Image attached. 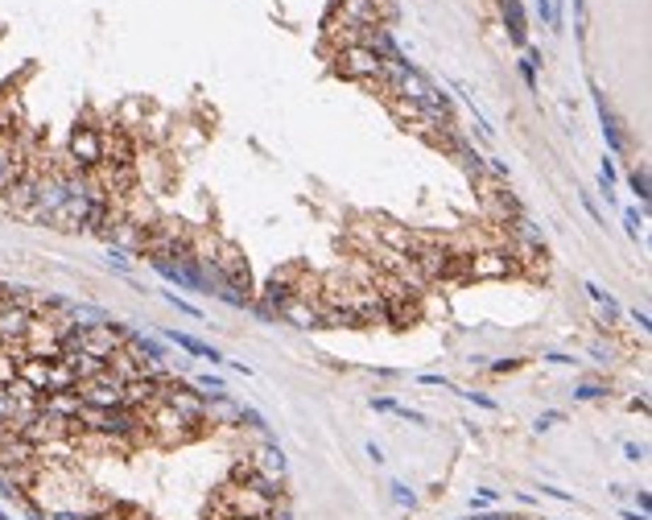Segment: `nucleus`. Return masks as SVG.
<instances>
[{
	"instance_id": "nucleus-1",
	"label": "nucleus",
	"mask_w": 652,
	"mask_h": 520,
	"mask_svg": "<svg viewBox=\"0 0 652 520\" xmlns=\"http://www.w3.org/2000/svg\"><path fill=\"white\" fill-rule=\"evenodd\" d=\"M145 429H149V442H157V446H186V442H194V438H202V434L211 429V422L190 426L182 413H173L166 401H157L145 413Z\"/></svg>"
},
{
	"instance_id": "nucleus-2",
	"label": "nucleus",
	"mask_w": 652,
	"mask_h": 520,
	"mask_svg": "<svg viewBox=\"0 0 652 520\" xmlns=\"http://www.w3.org/2000/svg\"><path fill=\"white\" fill-rule=\"evenodd\" d=\"M67 162L83 174H96L99 162H103V128L96 124H74L71 128V141H67Z\"/></svg>"
},
{
	"instance_id": "nucleus-3",
	"label": "nucleus",
	"mask_w": 652,
	"mask_h": 520,
	"mask_svg": "<svg viewBox=\"0 0 652 520\" xmlns=\"http://www.w3.org/2000/svg\"><path fill=\"white\" fill-rule=\"evenodd\" d=\"M335 74L351 79V83H363V87H376L380 83V58L367 46H343L335 50Z\"/></svg>"
},
{
	"instance_id": "nucleus-4",
	"label": "nucleus",
	"mask_w": 652,
	"mask_h": 520,
	"mask_svg": "<svg viewBox=\"0 0 652 520\" xmlns=\"http://www.w3.org/2000/svg\"><path fill=\"white\" fill-rule=\"evenodd\" d=\"M161 401L173 413H182L190 426H202L207 422V392H198V388L182 384V380H161Z\"/></svg>"
},
{
	"instance_id": "nucleus-5",
	"label": "nucleus",
	"mask_w": 652,
	"mask_h": 520,
	"mask_svg": "<svg viewBox=\"0 0 652 520\" xmlns=\"http://www.w3.org/2000/svg\"><path fill=\"white\" fill-rule=\"evenodd\" d=\"M74 392L83 397V405H91V409H120L124 405V380L112 376V372L103 368V372H96L91 380H79Z\"/></svg>"
},
{
	"instance_id": "nucleus-6",
	"label": "nucleus",
	"mask_w": 652,
	"mask_h": 520,
	"mask_svg": "<svg viewBox=\"0 0 652 520\" xmlns=\"http://www.w3.org/2000/svg\"><path fill=\"white\" fill-rule=\"evenodd\" d=\"M215 269H219V277H223L227 289H236V293L248 298V289H252V273H248V260H244V252L236 248V244H223V239H219Z\"/></svg>"
},
{
	"instance_id": "nucleus-7",
	"label": "nucleus",
	"mask_w": 652,
	"mask_h": 520,
	"mask_svg": "<svg viewBox=\"0 0 652 520\" xmlns=\"http://www.w3.org/2000/svg\"><path fill=\"white\" fill-rule=\"evenodd\" d=\"M33 322L29 306H0V347H21Z\"/></svg>"
},
{
	"instance_id": "nucleus-8",
	"label": "nucleus",
	"mask_w": 652,
	"mask_h": 520,
	"mask_svg": "<svg viewBox=\"0 0 652 520\" xmlns=\"http://www.w3.org/2000/svg\"><path fill=\"white\" fill-rule=\"evenodd\" d=\"M516 273V264L508 256L504 248H484V252H475L471 256V277L475 281H491V277H512Z\"/></svg>"
},
{
	"instance_id": "nucleus-9",
	"label": "nucleus",
	"mask_w": 652,
	"mask_h": 520,
	"mask_svg": "<svg viewBox=\"0 0 652 520\" xmlns=\"http://www.w3.org/2000/svg\"><path fill=\"white\" fill-rule=\"evenodd\" d=\"M157 401H161V380H153V376L124 380V409H137V413H149V409H153Z\"/></svg>"
},
{
	"instance_id": "nucleus-10",
	"label": "nucleus",
	"mask_w": 652,
	"mask_h": 520,
	"mask_svg": "<svg viewBox=\"0 0 652 520\" xmlns=\"http://www.w3.org/2000/svg\"><path fill=\"white\" fill-rule=\"evenodd\" d=\"M297 273L302 269H277L273 277L265 281V306L277 314V310L285 306V302H293V285H297Z\"/></svg>"
},
{
	"instance_id": "nucleus-11",
	"label": "nucleus",
	"mask_w": 652,
	"mask_h": 520,
	"mask_svg": "<svg viewBox=\"0 0 652 520\" xmlns=\"http://www.w3.org/2000/svg\"><path fill=\"white\" fill-rule=\"evenodd\" d=\"M38 409H42L46 417H58V422H74L79 409H83V397H79L74 388H71V392H42Z\"/></svg>"
},
{
	"instance_id": "nucleus-12",
	"label": "nucleus",
	"mask_w": 652,
	"mask_h": 520,
	"mask_svg": "<svg viewBox=\"0 0 652 520\" xmlns=\"http://www.w3.org/2000/svg\"><path fill=\"white\" fill-rule=\"evenodd\" d=\"M277 314H281L285 322H293V327H302V331H322V306H318V302L293 298V302H285Z\"/></svg>"
},
{
	"instance_id": "nucleus-13",
	"label": "nucleus",
	"mask_w": 652,
	"mask_h": 520,
	"mask_svg": "<svg viewBox=\"0 0 652 520\" xmlns=\"http://www.w3.org/2000/svg\"><path fill=\"white\" fill-rule=\"evenodd\" d=\"M248 463H252L261 475H277V479H285V450L277 446V442H261L256 450H248Z\"/></svg>"
},
{
	"instance_id": "nucleus-14",
	"label": "nucleus",
	"mask_w": 652,
	"mask_h": 520,
	"mask_svg": "<svg viewBox=\"0 0 652 520\" xmlns=\"http://www.w3.org/2000/svg\"><path fill=\"white\" fill-rule=\"evenodd\" d=\"M500 13H504V25H508V38L512 46H529V21H525V4L520 0H500Z\"/></svg>"
},
{
	"instance_id": "nucleus-15",
	"label": "nucleus",
	"mask_w": 652,
	"mask_h": 520,
	"mask_svg": "<svg viewBox=\"0 0 652 520\" xmlns=\"http://www.w3.org/2000/svg\"><path fill=\"white\" fill-rule=\"evenodd\" d=\"M17 380H21L25 388H33V392L42 397V392H46V384H50V359H33V355H25L21 368H17Z\"/></svg>"
},
{
	"instance_id": "nucleus-16",
	"label": "nucleus",
	"mask_w": 652,
	"mask_h": 520,
	"mask_svg": "<svg viewBox=\"0 0 652 520\" xmlns=\"http://www.w3.org/2000/svg\"><path fill=\"white\" fill-rule=\"evenodd\" d=\"M166 339L169 343H178L182 351H190V355H198V359H211V363H223V355L211 347V343H202V339H194V334H182V331H166Z\"/></svg>"
},
{
	"instance_id": "nucleus-17",
	"label": "nucleus",
	"mask_w": 652,
	"mask_h": 520,
	"mask_svg": "<svg viewBox=\"0 0 652 520\" xmlns=\"http://www.w3.org/2000/svg\"><path fill=\"white\" fill-rule=\"evenodd\" d=\"M74 384H79L74 368H71V363H62V359H54V363H50V384H46V392H71Z\"/></svg>"
},
{
	"instance_id": "nucleus-18",
	"label": "nucleus",
	"mask_w": 652,
	"mask_h": 520,
	"mask_svg": "<svg viewBox=\"0 0 652 520\" xmlns=\"http://www.w3.org/2000/svg\"><path fill=\"white\" fill-rule=\"evenodd\" d=\"M21 359H25L21 347H0V388L17 380V368H21Z\"/></svg>"
},
{
	"instance_id": "nucleus-19",
	"label": "nucleus",
	"mask_w": 652,
	"mask_h": 520,
	"mask_svg": "<svg viewBox=\"0 0 652 520\" xmlns=\"http://www.w3.org/2000/svg\"><path fill=\"white\" fill-rule=\"evenodd\" d=\"M631 190L640 194V203H648V190H652V182H648V169L640 166V169H631Z\"/></svg>"
},
{
	"instance_id": "nucleus-20",
	"label": "nucleus",
	"mask_w": 652,
	"mask_h": 520,
	"mask_svg": "<svg viewBox=\"0 0 652 520\" xmlns=\"http://www.w3.org/2000/svg\"><path fill=\"white\" fill-rule=\"evenodd\" d=\"M574 397H578V401H603L607 388H603V384H578V388H574Z\"/></svg>"
},
{
	"instance_id": "nucleus-21",
	"label": "nucleus",
	"mask_w": 652,
	"mask_h": 520,
	"mask_svg": "<svg viewBox=\"0 0 652 520\" xmlns=\"http://www.w3.org/2000/svg\"><path fill=\"white\" fill-rule=\"evenodd\" d=\"M169 298V306H178L182 314H190V318H202V310L194 306V302H186V298H178V293H166Z\"/></svg>"
},
{
	"instance_id": "nucleus-22",
	"label": "nucleus",
	"mask_w": 652,
	"mask_h": 520,
	"mask_svg": "<svg viewBox=\"0 0 652 520\" xmlns=\"http://www.w3.org/2000/svg\"><path fill=\"white\" fill-rule=\"evenodd\" d=\"M392 499H396L401 508H413V504H417V496H413V492L405 487V483H392Z\"/></svg>"
},
{
	"instance_id": "nucleus-23",
	"label": "nucleus",
	"mask_w": 652,
	"mask_h": 520,
	"mask_svg": "<svg viewBox=\"0 0 652 520\" xmlns=\"http://www.w3.org/2000/svg\"><path fill=\"white\" fill-rule=\"evenodd\" d=\"M108 260H112V269H120V273H128V269H132V256H128L124 248H112V252H108Z\"/></svg>"
},
{
	"instance_id": "nucleus-24",
	"label": "nucleus",
	"mask_w": 652,
	"mask_h": 520,
	"mask_svg": "<svg viewBox=\"0 0 652 520\" xmlns=\"http://www.w3.org/2000/svg\"><path fill=\"white\" fill-rule=\"evenodd\" d=\"M198 388H207L211 397H219V392H227V388H223V380H219V376H211V372H207V376L198 380Z\"/></svg>"
},
{
	"instance_id": "nucleus-25",
	"label": "nucleus",
	"mask_w": 652,
	"mask_h": 520,
	"mask_svg": "<svg viewBox=\"0 0 652 520\" xmlns=\"http://www.w3.org/2000/svg\"><path fill=\"white\" fill-rule=\"evenodd\" d=\"M557 422H566V413L549 409V413H541V417H537V429H549V426H557Z\"/></svg>"
},
{
	"instance_id": "nucleus-26",
	"label": "nucleus",
	"mask_w": 652,
	"mask_h": 520,
	"mask_svg": "<svg viewBox=\"0 0 652 520\" xmlns=\"http://www.w3.org/2000/svg\"><path fill=\"white\" fill-rule=\"evenodd\" d=\"M520 79H525L529 91H537V67H532V62H520Z\"/></svg>"
},
{
	"instance_id": "nucleus-27",
	"label": "nucleus",
	"mask_w": 652,
	"mask_h": 520,
	"mask_svg": "<svg viewBox=\"0 0 652 520\" xmlns=\"http://www.w3.org/2000/svg\"><path fill=\"white\" fill-rule=\"evenodd\" d=\"M496 499H500V492H487V487H484V492H479V496L471 499V508H491V504H496Z\"/></svg>"
},
{
	"instance_id": "nucleus-28",
	"label": "nucleus",
	"mask_w": 652,
	"mask_h": 520,
	"mask_svg": "<svg viewBox=\"0 0 652 520\" xmlns=\"http://www.w3.org/2000/svg\"><path fill=\"white\" fill-rule=\"evenodd\" d=\"M599 182H603V190L611 194V186H615V166H611V162H603V169H599Z\"/></svg>"
},
{
	"instance_id": "nucleus-29",
	"label": "nucleus",
	"mask_w": 652,
	"mask_h": 520,
	"mask_svg": "<svg viewBox=\"0 0 652 520\" xmlns=\"http://www.w3.org/2000/svg\"><path fill=\"white\" fill-rule=\"evenodd\" d=\"M537 17H541L545 25H554V4H549V0H537Z\"/></svg>"
},
{
	"instance_id": "nucleus-30",
	"label": "nucleus",
	"mask_w": 652,
	"mask_h": 520,
	"mask_svg": "<svg viewBox=\"0 0 652 520\" xmlns=\"http://www.w3.org/2000/svg\"><path fill=\"white\" fill-rule=\"evenodd\" d=\"M631 322H636V327H640V331H648V327H652L648 310H640V306H636V310H631Z\"/></svg>"
},
{
	"instance_id": "nucleus-31",
	"label": "nucleus",
	"mask_w": 652,
	"mask_h": 520,
	"mask_svg": "<svg viewBox=\"0 0 652 520\" xmlns=\"http://www.w3.org/2000/svg\"><path fill=\"white\" fill-rule=\"evenodd\" d=\"M624 223H628V236H640V215L636 211H624Z\"/></svg>"
},
{
	"instance_id": "nucleus-32",
	"label": "nucleus",
	"mask_w": 652,
	"mask_h": 520,
	"mask_svg": "<svg viewBox=\"0 0 652 520\" xmlns=\"http://www.w3.org/2000/svg\"><path fill=\"white\" fill-rule=\"evenodd\" d=\"M467 401H475V405H484V409H496V401L491 397H484V392H462Z\"/></svg>"
},
{
	"instance_id": "nucleus-33",
	"label": "nucleus",
	"mask_w": 652,
	"mask_h": 520,
	"mask_svg": "<svg viewBox=\"0 0 652 520\" xmlns=\"http://www.w3.org/2000/svg\"><path fill=\"white\" fill-rule=\"evenodd\" d=\"M582 207L590 211V219H595V223H603V215H599V207H595V198H590V194H582Z\"/></svg>"
},
{
	"instance_id": "nucleus-34",
	"label": "nucleus",
	"mask_w": 652,
	"mask_h": 520,
	"mask_svg": "<svg viewBox=\"0 0 652 520\" xmlns=\"http://www.w3.org/2000/svg\"><path fill=\"white\" fill-rule=\"evenodd\" d=\"M367 458H372V463H384V450L376 446V442H367Z\"/></svg>"
},
{
	"instance_id": "nucleus-35",
	"label": "nucleus",
	"mask_w": 652,
	"mask_h": 520,
	"mask_svg": "<svg viewBox=\"0 0 652 520\" xmlns=\"http://www.w3.org/2000/svg\"><path fill=\"white\" fill-rule=\"evenodd\" d=\"M636 504H640V512L648 516V508H652V499H648V492H636Z\"/></svg>"
},
{
	"instance_id": "nucleus-36",
	"label": "nucleus",
	"mask_w": 652,
	"mask_h": 520,
	"mask_svg": "<svg viewBox=\"0 0 652 520\" xmlns=\"http://www.w3.org/2000/svg\"><path fill=\"white\" fill-rule=\"evenodd\" d=\"M541 496H554V499H566L570 504V492H557V487H541Z\"/></svg>"
},
{
	"instance_id": "nucleus-37",
	"label": "nucleus",
	"mask_w": 652,
	"mask_h": 520,
	"mask_svg": "<svg viewBox=\"0 0 652 520\" xmlns=\"http://www.w3.org/2000/svg\"><path fill=\"white\" fill-rule=\"evenodd\" d=\"M624 450H628V458H631V463H640V458H644V450L636 446V442H628V446H624Z\"/></svg>"
},
{
	"instance_id": "nucleus-38",
	"label": "nucleus",
	"mask_w": 652,
	"mask_h": 520,
	"mask_svg": "<svg viewBox=\"0 0 652 520\" xmlns=\"http://www.w3.org/2000/svg\"><path fill=\"white\" fill-rule=\"evenodd\" d=\"M545 359H549V363H574L570 355H561V351H549V355H545Z\"/></svg>"
},
{
	"instance_id": "nucleus-39",
	"label": "nucleus",
	"mask_w": 652,
	"mask_h": 520,
	"mask_svg": "<svg viewBox=\"0 0 652 520\" xmlns=\"http://www.w3.org/2000/svg\"><path fill=\"white\" fill-rule=\"evenodd\" d=\"M421 384H442V388H450V380H446V376H421Z\"/></svg>"
},
{
	"instance_id": "nucleus-40",
	"label": "nucleus",
	"mask_w": 652,
	"mask_h": 520,
	"mask_svg": "<svg viewBox=\"0 0 652 520\" xmlns=\"http://www.w3.org/2000/svg\"><path fill=\"white\" fill-rule=\"evenodd\" d=\"M0 520H13V516H8V512H4V508H0Z\"/></svg>"
}]
</instances>
